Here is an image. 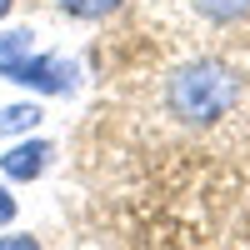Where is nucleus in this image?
Segmentation results:
<instances>
[{
	"label": "nucleus",
	"instance_id": "obj_4",
	"mask_svg": "<svg viewBox=\"0 0 250 250\" xmlns=\"http://www.w3.org/2000/svg\"><path fill=\"white\" fill-rule=\"evenodd\" d=\"M40 120H45V110L35 105V100H15V105H0V135L10 140H25L40 130Z\"/></svg>",
	"mask_w": 250,
	"mask_h": 250
},
{
	"label": "nucleus",
	"instance_id": "obj_1",
	"mask_svg": "<svg viewBox=\"0 0 250 250\" xmlns=\"http://www.w3.org/2000/svg\"><path fill=\"white\" fill-rule=\"evenodd\" d=\"M235 100H240V75L215 55H200L190 65L170 70V80H165V110L180 125H195V130L225 120Z\"/></svg>",
	"mask_w": 250,
	"mask_h": 250
},
{
	"label": "nucleus",
	"instance_id": "obj_3",
	"mask_svg": "<svg viewBox=\"0 0 250 250\" xmlns=\"http://www.w3.org/2000/svg\"><path fill=\"white\" fill-rule=\"evenodd\" d=\"M50 160H55V145L45 135H25V140L5 145V155H0V175H5V180H40V175L50 170Z\"/></svg>",
	"mask_w": 250,
	"mask_h": 250
},
{
	"label": "nucleus",
	"instance_id": "obj_9",
	"mask_svg": "<svg viewBox=\"0 0 250 250\" xmlns=\"http://www.w3.org/2000/svg\"><path fill=\"white\" fill-rule=\"evenodd\" d=\"M10 10H15V0H0V25L10 20Z\"/></svg>",
	"mask_w": 250,
	"mask_h": 250
},
{
	"label": "nucleus",
	"instance_id": "obj_2",
	"mask_svg": "<svg viewBox=\"0 0 250 250\" xmlns=\"http://www.w3.org/2000/svg\"><path fill=\"white\" fill-rule=\"evenodd\" d=\"M0 80L30 95H75L80 65L60 50H40L30 25H0Z\"/></svg>",
	"mask_w": 250,
	"mask_h": 250
},
{
	"label": "nucleus",
	"instance_id": "obj_6",
	"mask_svg": "<svg viewBox=\"0 0 250 250\" xmlns=\"http://www.w3.org/2000/svg\"><path fill=\"white\" fill-rule=\"evenodd\" d=\"M195 10L215 25H230V20H245L250 15V0H195Z\"/></svg>",
	"mask_w": 250,
	"mask_h": 250
},
{
	"label": "nucleus",
	"instance_id": "obj_5",
	"mask_svg": "<svg viewBox=\"0 0 250 250\" xmlns=\"http://www.w3.org/2000/svg\"><path fill=\"white\" fill-rule=\"evenodd\" d=\"M120 5H125V0H55V10H60V15L85 20V25H95V20H110Z\"/></svg>",
	"mask_w": 250,
	"mask_h": 250
},
{
	"label": "nucleus",
	"instance_id": "obj_7",
	"mask_svg": "<svg viewBox=\"0 0 250 250\" xmlns=\"http://www.w3.org/2000/svg\"><path fill=\"white\" fill-rule=\"evenodd\" d=\"M0 250H40V240L20 235V230H5V235H0Z\"/></svg>",
	"mask_w": 250,
	"mask_h": 250
},
{
	"label": "nucleus",
	"instance_id": "obj_8",
	"mask_svg": "<svg viewBox=\"0 0 250 250\" xmlns=\"http://www.w3.org/2000/svg\"><path fill=\"white\" fill-rule=\"evenodd\" d=\"M15 215H20V205H15V195L0 185V225H15Z\"/></svg>",
	"mask_w": 250,
	"mask_h": 250
}]
</instances>
